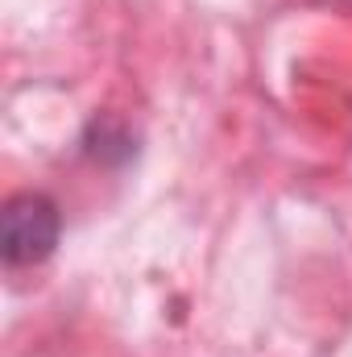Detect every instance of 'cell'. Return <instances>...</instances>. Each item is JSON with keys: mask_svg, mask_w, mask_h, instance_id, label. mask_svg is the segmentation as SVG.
<instances>
[{"mask_svg": "<svg viewBox=\"0 0 352 357\" xmlns=\"http://www.w3.org/2000/svg\"><path fill=\"white\" fill-rule=\"evenodd\" d=\"M58 208L54 199L38 195V191H25V195H13L0 212V250H4V262L8 266H33L42 258L54 254L58 245Z\"/></svg>", "mask_w": 352, "mask_h": 357, "instance_id": "cell-1", "label": "cell"}]
</instances>
